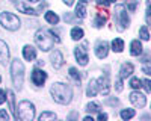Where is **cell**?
I'll return each instance as SVG.
<instances>
[{
	"label": "cell",
	"mask_w": 151,
	"mask_h": 121,
	"mask_svg": "<svg viewBox=\"0 0 151 121\" xmlns=\"http://www.w3.org/2000/svg\"><path fill=\"white\" fill-rule=\"evenodd\" d=\"M50 92H52L55 102L59 104H68L73 99V91L67 83H53V86L50 88Z\"/></svg>",
	"instance_id": "1"
},
{
	"label": "cell",
	"mask_w": 151,
	"mask_h": 121,
	"mask_svg": "<svg viewBox=\"0 0 151 121\" xmlns=\"http://www.w3.org/2000/svg\"><path fill=\"white\" fill-rule=\"evenodd\" d=\"M35 42L42 52H50L53 48V44H55L52 32L45 30V29H40L35 33Z\"/></svg>",
	"instance_id": "2"
},
{
	"label": "cell",
	"mask_w": 151,
	"mask_h": 121,
	"mask_svg": "<svg viewBox=\"0 0 151 121\" xmlns=\"http://www.w3.org/2000/svg\"><path fill=\"white\" fill-rule=\"evenodd\" d=\"M11 77H12V83L14 86L21 89L23 86V80H24V65L21 60L15 59L12 60V65H11Z\"/></svg>",
	"instance_id": "3"
},
{
	"label": "cell",
	"mask_w": 151,
	"mask_h": 121,
	"mask_svg": "<svg viewBox=\"0 0 151 121\" xmlns=\"http://www.w3.org/2000/svg\"><path fill=\"white\" fill-rule=\"evenodd\" d=\"M23 121H32L35 118V106L29 100H23L18 103V112H17V120Z\"/></svg>",
	"instance_id": "4"
},
{
	"label": "cell",
	"mask_w": 151,
	"mask_h": 121,
	"mask_svg": "<svg viewBox=\"0 0 151 121\" xmlns=\"http://www.w3.org/2000/svg\"><path fill=\"white\" fill-rule=\"evenodd\" d=\"M115 23H116V29L119 32L125 30L127 26L130 24V18L127 15V11H125V6L118 5L115 6Z\"/></svg>",
	"instance_id": "5"
},
{
	"label": "cell",
	"mask_w": 151,
	"mask_h": 121,
	"mask_svg": "<svg viewBox=\"0 0 151 121\" xmlns=\"http://www.w3.org/2000/svg\"><path fill=\"white\" fill-rule=\"evenodd\" d=\"M0 24L8 30H18L20 29V18L11 12H2L0 14Z\"/></svg>",
	"instance_id": "6"
},
{
	"label": "cell",
	"mask_w": 151,
	"mask_h": 121,
	"mask_svg": "<svg viewBox=\"0 0 151 121\" xmlns=\"http://www.w3.org/2000/svg\"><path fill=\"white\" fill-rule=\"evenodd\" d=\"M74 56H76V59H77V62L80 65H88V62H89V56H88V50H86V42L83 45L76 47Z\"/></svg>",
	"instance_id": "7"
},
{
	"label": "cell",
	"mask_w": 151,
	"mask_h": 121,
	"mask_svg": "<svg viewBox=\"0 0 151 121\" xmlns=\"http://www.w3.org/2000/svg\"><path fill=\"white\" fill-rule=\"evenodd\" d=\"M130 102L136 107H144L147 104V97L142 92H139V91H133L130 94Z\"/></svg>",
	"instance_id": "8"
},
{
	"label": "cell",
	"mask_w": 151,
	"mask_h": 121,
	"mask_svg": "<svg viewBox=\"0 0 151 121\" xmlns=\"http://www.w3.org/2000/svg\"><path fill=\"white\" fill-rule=\"evenodd\" d=\"M45 79H47V73L45 71H42L40 68H33V71H32V82H33V85H36V86H42Z\"/></svg>",
	"instance_id": "9"
},
{
	"label": "cell",
	"mask_w": 151,
	"mask_h": 121,
	"mask_svg": "<svg viewBox=\"0 0 151 121\" xmlns=\"http://www.w3.org/2000/svg\"><path fill=\"white\" fill-rule=\"evenodd\" d=\"M109 53V44L106 41H98L95 44V55L98 59H104Z\"/></svg>",
	"instance_id": "10"
},
{
	"label": "cell",
	"mask_w": 151,
	"mask_h": 121,
	"mask_svg": "<svg viewBox=\"0 0 151 121\" xmlns=\"http://www.w3.org/2000/svg\"><path fill=\"white\" fill-rule=\"evenodd\" d=\"M95 82H97L98 89L101 91L104 95H107V94H109V89H110V83H109V77H107V74H104L103 77H100V79L95 80Z\"/></svg>",
	"instance_id": "11"
},
{
	"label": "cell",
	"mask_w": 151,
	"mask_h": 121,
	"mask_svg": "<svg viewBox=\"0 0 151 121\" xmlns=\"http://www.w3.org/2000/svg\"><path fill=\"white\" fill-rule=\"evenodd\" d=\"M142 52H144V47H142L141 41L139 40H133L132 44H130V55L132 56H141Z\"/></svg>",
	"instance_id": "12"
},
{
	"label": "cell",
	"mask_w": 151,
	"mask_h": 121,
	"mask_svg": "<svg viewBox=\"0 0 151 121\" xmlns=\"http://www.w3.org/2000/svg\"><path fill=\"white\" fill-rule=\"evenodd\" d=\"M133 71H134L133 64H130V62H125V64H122V67H121L119 77H121V79H127V77H130V76L133 74Z\"/></svg>",
	"instance_id": "13"
},
{
	"label": "cell",
	"mask_w": 151,
	"mask_h": 121,
	"mask_svg": "<svg viewBox=\"0 0 151 121\" xmlns=\"http://www.w3.org/2000/svg\"><path fill=\"white\" fill-rule=\"evenodd\" d=\"M23 56H24V59L26 60H33L35 58H36V48L33 47V45H24V48H23Z\"/></svg>",
	"instance_id": "14"
},
{
	"label": "cell",
	"mask_w": 151,
	"mask_h": 121,
	"mask_svg": "<svg viewBox=\"0 0 151 121\" xmlns=\"http://www.w3.org/2000/svg\"><path fill=\"white\" fill-rule=\"evenodd\" d=\"M8 60H9V48H8L5 41L0 40V62L6 64Z\"/></svg>",
	"instance_id": "15"
},
{
	"label": "cell",
	"mask_w": 151,
	"mask_h": 121,
	"mask_svg": "<svg viewBox=\"0 0 151 121\" xmlns=\"http://www.w3.org/2000/svg\"><path fill=\"white\" fill-rule=\"evenodd\" d=\"M52 64H53V67H55L56 70L64 65V56H62V53H60L59 50H55V52L52 53Z\"/></svg>",
	"instance_id": "16"
},
{
	"label": "cell",
	"mask_w": 151,
	"mask_h": 121,
	"mask_svg": "<svg viewBox=\"0 0 151 121\" xmlns=\"http://www.w3.org/2000/svg\"><path fill=\"white\" fill-rule=\"evenodd\" d=\"M86 8H88V2H86V0H80V2L77 3V6H76V17L85 18V15H86Z\"/></svg>",
	"instance_id": "17"
},
{
	"label": "cell",
	"mask_w": 151,
	"mask_h": 121,
	"mask_svg": "<svg viewBox=\"0 0 151 121\" xmlns=\"http://www.w3.org/2000/svg\"><path fill=\"white\" fill-rule=\"evenodd\" d=\"M6 94H8V102H9V109H11V112H12V115H14V118L17 120V109H15V95H14V92L12 91H6Z\"/></svg>",
	"instance_id": "18"
},
{
	"label": "cell",
	"mask_w": 151,
	"mask_h": 121,
	"mask_svg": "<svg viewBox=\"0 0 151 121\" xmlns=\"http://www.w3.org/2000/svg\"><path fill=\"white\" fill-rule=\"evenodd\" d=\"M17 9H18L20 12H23V14H26V15H38V14H40L36 9L29 8L26 3H17Z\"/></svg>",
	"instance_id": "19"
},
{
	"label": "cell",
	"mask_w": 151,
	"mask_h": 121,
	"mask_svg": "<svg viewBox=\"0 0 151 121\" xmlns=\"http://www.w3.org/2000/svg\"><path fill=\"white\" fill-rule=\"evenodd\" d=\"M98 92V86H97V82L95 80H91L88 83V88H86V95L88 97H95Z\"/></svg>",
	"instance_id": "20"
},
{
	"label": "cell",
	"mask_w": 151,
	"mask_h": 121,
	"mask_svg": "<svg viewBox=\"0 0 151 121\" xmlns=\"http://www.w3.org/2000/svg\"><path fill=\"white\" fill-rule=\"evenodd\" d=\"M112 50L116 52V53H121L124 50V41L121 38H115L112 41Z\"/></svg>",
	"instance_id": "21"
},
{
	"label": "cell",
	"mask_w": 151,
	"mask_h": 121,
	"mask_svg": "<svg viewBox=\"0 0 151 121\" xmlns=\"http://www.w3.org/2000/svg\"><path fill=\"white\" fill-rule=\"evenodd\" d=\"M83 35H85L83 29H80V27H73V30H71V38H73L74 41H80V40L83 38Z\"/></svg>",
	"instance_id": "22"
},
{
	"label": "cell",
	"mask_w": 151,
	"mask_h": 121,
	"mask_svg": "<svg viewBox=\"0 0 151 121\" xmlns=\"http://www.w3.org/2000/svg\"><path fill=\"white\" fill-rule=\"evenodd\" d=\"M44 18H45V21H48L50 24H58V23H59V17L55 14V12H52V11L45 12Z\"/></svg>",
	"instance_id": "23"
},
{
	"label": "cell",
	"mask_w": 151,
	"mask_h": 121,
	"mask_svg": "<svg viewBox=\"0 0 151 121\" xmlns=\"http://www.w3.org/2000/svg\"><path fill=\"white\" fill-rule=\"evenodd\" d=\"M134 109H122V111L119 112V117L122 118V120H125V121H127V120H132L133 117H134Z\"/></svg>",
	"instance_id": "24"
},
{
	"label": "cell",
	"mask_w": 151,
	"mask_h": 121,
	"mask_svg": "<svg viewBox=\"0 0 151 121\" xmlns=\"http://www.w3.org/2000/svg\"><path fill=\"white\" fill-rule=\"evenodd\" d=\"M68 74H70V77L71 79H74L77 83H80V80H82V76H80V73H79V70L77 68H74V67H71L70 70H68Z\"/></svg>",
	"instance_id": "25"
},
{
	"label": "cell",
	"mask_w": 151,
	"mask_h": 121,
	"mask_svg": "<svg viewBox=\"0 0 151 121\" xmlns=\"http://www.w3.org/2000/svg\"><path fill=\"white\" fill-rule=\"evenodd\" d=\"M38 120L40 121H50V120H56V114L55 112H42L40 117H38Z\"/></svg>",
	"instance_id": "26"
},
{
	"label": "cell",
	"mask_w": 151,
	"mask_h": 121,
	"mask_svg": "<svg viewBox=\"0 0 151 121\" xmlns=\"http://www.w3.org/2000/svg\"><path fill=\"white\" fill-rule=\"evenodd\" d=\"M104 24H106V17L101 15V14H98V15L95 17V20H94V26H95V27H103Z\"/></svg>",
	"instance_id": "27"
},
{
	"label": "cell",
	"mask_w": 151,
	"mask_h": 121,
	"mask_svg": "<svg viewBox=\"0 0 151 121\" xmlns=\"http://www.w3.org/2000/svg\"><path fill=\"white\" fill-rule=\"evenodd\" d=\"M86 111L89 112V114H97V112H100V104H98V103L91 102L89 104L86 106Z\"/></svg>",
	"instance_id": "28"
},
{
	"label": "cell",
	"mask_w": 151,
	"mask_h": 121,
	"mask_svg": "<svg viewBox=\"0 0 151 121\" xmlns=\"http://www.w3.org/2000/svg\"><path fill=\"white\" fill-rule=\"evenodd\" d=\"M130 86H132L133 89H141L142 80H141L139 77H132V79H130Z\"/></svg>",
	"instance_id": "29"
},
{
	"label": "cell",
	"mask_w": 151,
	"mask_h": 121,
	"mask_svg": "<svg viewBox=\"0 0 151 121\" xmlns=\"http://www.w3.org/2000/svg\"><path fill=\"white\" fill-rule=\"evenodd\" d=\"M139 36H141V40H144V41L150 40V33H148V27L147 26H142L139 29Z\"/></svg>",
	"instance_id": "30"
},
{
	"label": "cell",
	"mask_w": 151,
	"mask_h": 121,
	"mask_svg": "<svg viewBox=\"0 0 151 121\" xmlns=\"http://www.w3.org/2000/svg\"><path fill=\"white\" fill-rule=\"evenodd\" d=\"M136 6H137V0H127V9L130 12H134Z\"/></svg>",
	"instance_id": "31"
},
{
	"label": "cell",
	"mask_w": 151,
	"mask_h": 121,
	"mask_svg": "<svg viewBox=\"0 0 151 121\" xmlns=\"http://www.w3.org/2000/svg\"><path fill=\"white\" fill-rule=\"evenodd\" d=\"M115 89H116V92H121V91H122V79H121V77H119V79H116Z\"/></svg>",
	"instance_id": "32"
},
{
	"label": "cell",
	"mask_w": 151,
	"mask_h": 121,
	"mask_svg": "<svg viewBox=\"0 0 151 121\" xmlns=\"http://www.w3.org/2000/svg\"><path fill=\"white\" fill-rule=\"evenodd\" d=\"M95 3H97L98 6H103V8H107V6L110 5L109 0H95Z\"/></svg>",
	"instance_id": "33"
},
{
	"label": "cell",
	"mask_w": 151,
	"mask_h": 121,
	"mask_svg": "<svg viewBox=\"0 0 151 121\" xmlns=\"http://www.w3.org/2000/svg\"><path fill=\"white\" fill-rule=\"evenodd\" d=\"M142 85H144V88H145V91H147V92H150V91H151V82H150L148 79H145V80L142 82Z\"/></svg>",
	"instance_id": "34"
},
{
	"label": "cell",
	"mask_w": 151,
	"mask_h": 121,
	"mask_svg": "<svg viewBox=\"0 0 151 121\" xmlns=\"http://www.w3.org/2000/svg\"><path fill=\"white\" fill-rule=\"evenodd\" d=\"M6 102V92L3 89H0V104H3Z\"/></svg>",
	"instance_id": "35"
},
{
	"label": "cell",
	"mask_w": 151,
	"mask_h": 121,
	"mask_svg": "<svg viewBox=\"0 0 151 121\" xmlns=\"http://www.w3.org/2000/svg\"><path fill=\"white\" fill-rule=\"evenodd\" d=\"M0 120H5V121H8V120H9V115H8V112H6V111H3V109L0 111Z\"/></svg>",
	"instance_id": "36"
},
{
	"label": "cell",
	"mask_w": 151,
	"mask_h": 121,
	"mask_svg": "<svg viewBox=\"0 0 151 121\" xmlns=\"http://www.w3.org/2000/svg\"><path fill=\"white\" fill-rule=\"evenodd\" d=\"M106 103H107V104H110V106H116L119 102H118V99H107V100H106Z\"/></svg>",
	"instance_id": "37"
},
{
	"label": "cell",
	"mask_w": 151,
	"mask_h": 121,
	"mask_svg": "<svg viewBox=\"0 0 151 121\" xmlns=\"http://www.w3.org/2000/svg\"><path fill=\"white\" fill-rule=\"evenodd\" d=\"M97 120H98V121H104V120H107V115H106V114H103V112H98Z\"/></svg>",
	"instance_id": "38"
},
{
	"label": "cell",
	"mask_w": 151,
	"mask_h": 121,
	"mask_svg": "<svg viewBox=\"0 0 151 121\" xmlns=\"http://www.w3.org/2000/svg\"><path fill=\"white\" fill-rule=\"evenodd\" d=\"M144 73L148 76V74H151V68L150 67H144Z\"/></svg>",
	"instance_id": "39"
},
{
	"label": "cell",
	"mask_w": 151,
	"mask_h": 121,
	"mask_svg": "<svg viewBox=\"0 0 151 121\" xmlns=\"http://www.w3.org/2000/svg\"><path fill=\"white\" fill-rule=\"evenodd\" d=\"M64 3H65L67 6H71V5L74 3V0H64Z\"/></svg>",
	"instance_id": "40"
},
{
	"label": "cell",
	"mask_w": 151,
	"mask_h": 121,
	"mask_svg": "<svg viewBox=\"0 0 151 121\" xmlns=\"http://www.w3.org/2000/svg\"><path fill=\"white\" fill-rule=\"evenodd\" d=\"M148 59H150V56H148V55H145V56L142 58V62H144V64H147V62H148Z\"/></svg>",
	"instance_id": "41"
},
{
	"label": "cell",
	"mask_w": 151,
	"mask_h": 121,
	"mask_svg": "<svg viewBox=\"0 0 151 121\" xmlns=\"http://www.w3.org/2000/svg\"><path fill=\"white\" fill-rule=\"evenodd\" d=\"M83 120H85V121H92V117H89V115H88V117H85Z\"/></svg>",
	"instance_id": "42"
},
{
	"label": "cell",
	"mask_w": 151,
	"mask_h": 121,
	"mask_svg": "<svg viewBox=\"0 0 151 121\" xmlns=\"http://www.w3.org/2000/svg\"><path fill=\"white\" fill-rule=\"evenodd\" d=\"M27 2H40V0H27Z\"/></svg>",
	"instance_id": "43"
},
{
	"label": "cell",
	"mask_w": 151,
	"mask_h": 121,
	"mask_svg": "<svg viewBox=\"0 0 151 121\" xmlns=\"http://www.w3.org/2000/svg\"><path fill=\"white\" fill-rule=\"evenodd\" d=\"M109 2H115V0H109Z\"/></svg>",
	"instance_id": "44"
},
{
	"label": "cell",
	"mask_w": 151,
	"mask_h": 121,
	"mask_svg": "<svg viewBox=\"0 0 151 121\" xmlns=\"http://www.w3.org/2000/svg\"><path fill=\"white\" fill-rule=\"evenodd\" d=\"M0 82H2V77H0Z\"/></svg>",
	"instance_id": "45"
}]
</instances>
